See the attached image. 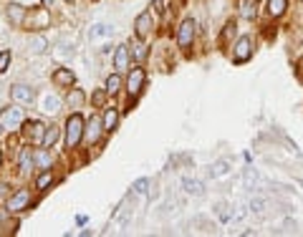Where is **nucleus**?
<instances>
[{
  "mask_svg": "<svg viewBox=\"0 0 303 237\" xmlns=\"http://www.w3.org/2000/svg\"><path fill=\"white\" fill-rule=\"evenodd\" d=\"M86 124H83V119L74 114V116H69V121H66V144H69V149H74L76 144L81 142V137L86 134V129H83Z\"/></svg>",
  "mask_w": 303,
  "mask_h": 237,
  "instance_id": "1",
  "label": "nucleus"
},
{
  "mask_svg": "<svg viewBox=\"0 0 303 237\" xmlns=\"http://www.w3.org/2000/svg\"><path fill=\"white\" fill-rule=\"evenodd\" d=\"M250 56H253V38L250 36L237 38V43L232 46V61L235 63H245V61H250Z\"/></svg>",
  "mask_w": 303,
  "mask_h": 237,
  "instance_id": "2",
  "label": "nucleus"
},
{
  "mask_svg": "<svg viewBox=\"0 0 303 237\" xmlns=\"http://www.w3.org/2000/svg\"><path fill=\"white\" fill-rule=\"evenodd\" d=\"M46 129H48V126H43L41 121H28V124L23 126V137H25L31 144H38V147H43Z\"/></svg>",
  "mask_w": 303,
  "mask_h": 237,
  "instance_id": "3",
  "label": "nucleus"
},
{
  "mask_svg": "<svg viewBox=\"0 0 303 237\" xmlns=\"http://www.w3.org/2000/svg\"><path fill=\"white\" fill-rule=\"evenodd\" d=\"M192 41H195V20L187 18V20L179 25V30H177V46H179L182 51H187V48L192 46Z\"/></svg>",
  "mask_w": 303,
  "mask_h": 237,
  "instance_id": "4",
  "label": "nucleus"
},
{
  "mask_svg": "<svg viewBox=\"0 0 303 237\" xmlns=\"http://www.w3.org/2000/svg\"><path fill=\"white\" fill-rule=\"evenodd\" d=\"M0 124H3L5 129H15V126H20V124H23V109H18V106L3 109V114H0Z\"/></svg>",
  "mask_w": 303,
  "mask_h": 237,
  "instance_id": "5",
  "label": "nucleus"
},
{
  "mask_svg": "<svg viewBox=\"0 0 303 237\" xmlns=\"http://www.w3.org/2000/svg\"><path fill=\"white\" fill-rule=\"evenodd\" d=\"M144 81H147V74H144L142 69H134V71L129 74L127 88H129V96H132V98H137V96L142 93V88H144Z\"/></svg>",
  "mask_w": 303,
  "mask_h": 237,
  "instance_id": "6",
  "label": "nucleus"
},
{
  "mask_svg": "<svg viewBox=\"0 0 303 237\" xmlns=\"http://www.w3.org/2000/svg\"><path fill=\"white\" fill-rule=\"evenodd\" d=\"M101 129H104V121L96 119V116H91V119L86 121V139H88L91 144H96L99 137H101Z\"/></svg>",
  "mask_w": 303,
  "mask_h": 237,
  "instance_id": "7",
  "label": "nucleus"
},
{
  "mask_svg": "<svg viewBox=\"0 0 303 237\" xmlns=\"http://www.w3.org/2000/svg\"><path fill=\"white\" fill-rule=\"evenodd\" d=\"M28 202H31V192L20 189L18 194H13V197H10L8 210H10V212H20V210H25V207H28Z\"/></svg>",
  "mask_w": 303,
  "mask_h": 237,
  "instance_id": "8",
  "label": "nucleus"
},
{
  "mask_svg": "<svg viewBox=\"0 0 303 237\" xmlns=\"http://www.w3.org/2000/svg\"><path fill=\"white\" fill-rule=\"evenodd\" d=\"M109 36H114V28L109 23H96V25L88 28V41H101V38H109Z\"/></svg>",
  "mask_w": 303,
  "mask_h": 237,
  "instance_id": "9",
  "label": "nucleus"
},
{
  "mask_svg": "<svg viewBox=\"0 0 303 237\" xmlns=\"http://www.w3.org/2000/svg\"><path fill=\"white\" fill-rule=\"evenodd\" d=\"M134 28H137V36H139V38H147V36H149V30H152V13L149 10H144V13L137 18Z\"/></svg>",
  "mask_w": 303,
  "mask_h": 237,
  "instance_id": "10",
  "label": "nucleus"
},
{
  "mask_svg": "<svg viewBox=\"0 0 303 237\" xmlns=\"http://www.w3.org/2000/svg\"><path fill=\"white\" fill-rule=\"evenodd\" d=\"M25 13H28V10H25L23 5H18V3H10V5H8V18H10L13 25H23Z\"/></svg>",
  "mask_w": 303,
  "mask_h": 237,
  "instance_id": "11",
  "label": "nucleus"
},
{
  "mask_svg": "<svg viewBox=\"0 0 303 237\" xmlns=\"http://www.w3.org/2000/svg\"><path fill=\"white\" fill-rule=\"evenodd\" d=\"M114 63H116L119 71H127V69H129V46H119V48H116Z\"/></svg>",
  "mask_w": 303,
  "mask_h": 237,
  "instance_id": "12",
  "label": "nucleus"
},
{
  "mask_svg": "<svg viewBox=\"0 0 303 237\" xmlns=\"http://www.w3.org/2000/svg\"><path fill=\"white\" fill-rule=\"evenodd\" d=\"M10 96H13L15 101H20V104H28V101L33 98V91H31L28 86L18 83V86H13V88H10Z\"/></svg>",
  "mask_w": 303,
  "mask_h": 237,
  "instance_id": "13",
  "label": "nucleus"
},
{
  "mask_svg": "<svg viewBox=\"0 0 303 237\" xmlns=\"http://www.w3.org/2000/svg\"><path fill=\"white\" fill-rule=\"evenodd\" d=\"M182 187H185V192L187 194H192V197H202L205 194V187H202V182H197V179H182Z\"/></svg>",
  "mask_w": 303,
  "mask_h": 237,
  "instance_id": "14",
  "label": "nucleus"
},
{
  "mask_svg": "<svg viewBox=\"0 0 303 237\" xmlns=\"http://www.w3.org/2000/svg\"><path fill=\"white\" fill-rule=\"evenodd\" d=\"M76 76L69 71V69H56L53 71V83H58V86H74Z\"/></svg>",
  "mask_w": 303,
  "mask_h": 237,
  "instance_id": "15",
  "label": "nucleus"
},
{
  "mask_svg": "<svg viewBox=\"0 0 303 237\" xmlns=\"http://www.w3.org/2000/svg\"><path fill=\"white\" fill-rule=\"evenodd\" d=\"M116 124H119V111L116 109H106V114H104V131H114Z\"/></svg>",
  "mask_w": 303,
  "mask_h": 237,
  "instance_id": "16",
  "label": "nucleus"
},
{
  "mask_svg": "<svg viewBox=\"0 0 303 237\" xmlns=\"http://www.w3.org/2000/svg\"><path fill=\"white\" fill-rule=\"evenodd\" d=\"M286 8H288V0H268V13L273 18H281L286 13Z\"/></svg>",
  "mask_w": 303,
  "mask_h": 237,
  "instance_id": "17",
  "label": "nucleus"
},
{
  "mask_svg": "<svg viewBox=\"0 0 303 237\" xmlns=\"http://www.w3.org/2000/svg\"><path fill=\"white\" fill-rule=\"evenodd\" d=\"M227 172H230V161H227V159H220V161H215V164L210 166V174H213V179H220V177H225Z\"/></svg>",
  "mask_w": 303,
  "mask_h": 237,
  "instance_id": "18",
  "label": "nucleus"
},
{
  "mask_svg": "<svg viewBox=\"0 0 303 237\" xmlns=\"http://www.w3.org/2000/svg\"><path fill=\"white\" fill-rule=\"evenodd\" d=\"M46 48H48V43H46L43 36H33V38L28 41V51H31V53H43Z\"/></svg>",
  "mask_w": 303,
  "mask_h": 237,
  "instance_id": "19",
  "label": "nucleus"
},
{
  "mask_svg": "<svg viewBox=\"0 0 303 237\" xmlns=\"http://www.w3.org/2000/svg\"><path fill=\"white\" fill-rule=\"evenodd\" d=\"M58 106H61V98H58V96H46V98H43V111H46V114L58 111Z\"/></svg>",
  "mask_w": 303,
  "mask_h": 237,
  "instance_id": "20",
  "label": "nucleus"
},
{
  "mask_svg": "<svg viewBox=\"0 0 303 237\" xmlns=\"http://www.w3.org/2000/svg\"><path fill=\"white\" fill-rule=\"evenodd\" d=\"M33 164H36V159L31 154V149H23V152H20V169H23V172H31Z\"/></svg>",
  "mask_w": 303,
  "mask_h": 237,
  "instance_id": "21",
  "label": "nucleus"
},
{
  "mask_svg": "<svg viewBox=\"0 0 303 237\" xmlns=\"http://www.w3.org/2000/svg\"><path fill=\"white\" fill-rule=\"evenodd\" d=\"M132 56H134L137 61H144V58H147V46H144L142 41H134V43H132Z\"/></svg>",
  "mask_w": 303,
  "mask_h": 237,
  "instance_id": "22",
  "label": "nucleus"
},
{
  "mask_svg": "<svg viewBox=\"0 0 303 237\" xmlns=\"http://www.w3.org/2000/svg\"><path fill=\"white\" fill-rule=\"evenodd\" d=\"M240 15L243 18H253L255 15V0H240Z\"/></svg>",
  "mask_w": 303,
  "mask_h": 237,
  "instance_id": "23",
  "label": "nucleus"
},
{
  "mask_svg": "<svg viewBox=\"0 0 303 237\" xmlns=\"http://www.w3.org/2000/svg\"><path fill=\"white\" fill-rule=\"evenodd\" d=\"M66 101H69V106H71V109H78V106L83 104V91L74 88V91L69 93V98H66Z\"/></svg>",
  "mask_w": 303,
  "mask_h": 237,
  "instance_id": "24",
  "label": "nucleus"
},
{
  "mask_svg": "<svg viewBox=\"0 0 303 237\" xmlns=\"http://www.w3.org/2000/svg\"><path fill=\"white\" fill-rule=\"evenodd\" d=\"M56 56H58V58H69V56H74V46H69L66 41H61L58 48H56Z\"/></svg>",
  "mask_w": 303,
  "mask_h": 237,
  "instance_id": "25",
  "label": "nucleus"
},
{
  "mask_svg": "<svg viewBox=\"0 0 303 237\" xmlns=\"http://www.w3.org/2000/svg\"><path fill=\"white\" fill-rule=\"evenodd\" d=\"M56 139H58V129H56V126H48V129H46L43 147H51V144H56Z\"/></svg>",
  "mask_w": 303,
  "mask_h": 237,
  "instance_id": "26",
  "label": "nucleus"
},
{
  "mask_svg": "<svg viewBox=\"0 0 303 237\" xmlns=\"http://www.w3.org/2000/svg\"><path fill=\"white\" fill-rule=\"evenodd\" d=\"M119 88H122V79H119V76H116V74H114V76H109V79H106V91H109V93H116V91H119Z\"/></svg>",
  "mask_w": 303,
  "mask_h": 237,
  "instance_id": "27",
  "label": "nucleus"
},
{
  "mask_svg": "<svg viewBox=\"0 0 303 237\" xmlns=\"http://www.w3.org/2000/svg\"><path fill=\"white\" fill-rule=\"evenodd\" d=\"M51 182H53V174H51V172H43V174L36 179V187H38V189H46Z\"/></svg>",
  "mask_w": 303,
  "mask_h": 237,
  "instance_id": "28",
  "label": "nucleus"
},
{
  "mask_svg": "<svg viewBox=\"0 0 303 237\" xmlns=\"http://www.w3.org/2000/svg\"><path fill=\"white\" fill-rule=\"evenodd\" d=\"M218 217H220V222H230V220H232V217H230V212H227L225 202H220V205H218Z\"/></svg>",
  "mask_w": 303,
  "mask_h": 237,
  "instance_id": "29",
  "label": "nucleus"
},
{
  "mask_svg": "<svg viewBox=\"0 0 303 237\" xmlns=\"http://www.w3.org/2000/svg\"><path fill=\"white\" fill-rule=\"evenodd\" d=\"M147 187H149V179H139V182H134V194H144L147 192Z\"/></svg>",
  "mask_w": 303,
  "mask_h": 237,
  "instance_id": "30",
  "label": "nucleus"
},
{
  "mask_svg": "<svg viewBox=\"0 0 303 237\" xmlns=\"http://www.w3.org/2000/svg\"><path fill=\"white\" fill-rule=\"evenodd\" d=\"M230 36H235V20H230L225 25V33H223V43H227L230 41Z\"/></svg>",
  "mask_w": 303,
  "mask_h": 237,
  "instance_id": "31",
  "label": "nucleus"
},
{
  "mask_svg": "<svg viewBox=\"0 0 303 237\" xmlns=\"http://www.w3.org/2000/svg\"><path fill=\"white\" fill-rule=\"evenodd\" d=\"M248 207H250L253 212H263V210H265V199H253Z\"/></svg>",
  "mask_w": 303,
  "mask_h": 237,
  "instance_id": "32",
  "label": "nucleus"
},
{
  "mask_svg": "<svg viewBox=\"0 0 303 237\" xmlns=\"http://www.w3.org/2000/svg\"><path fill=\"white\" fill-rule=\"evenodd\" d=\"M8 63H10V51H3L0 53V74L8 69Z\"/></svg>",
  "mask_w": 303,
  "mask_h": 237,
  "instance_id": "33",
  "label": "nucleus"
},
{
  "mask_svg": "<svg viewBox=\"0 0 303 237\" xmlns=\"http://www.w3.org/2000/svg\"><path fill=\"white\" fill-rule=\"evenodd\" d=\"M106 93H109L106 88H104V91H96V93H94V104H104V98H106Z\"/></svg>",
  "mask_w": 303,
  "mask_h": 237,
  "instance_id": "34",
  "label": "nucleus"
},
{
  "mask_svg": "<svg viewBox=\"0 0 303 237\" xmlns=\"http://www.w3.org/2000/svg\"><path fill=\"white\" fill-rule=\"evenodd\" d=\"M38 164H41V166H48V164H51V157H48L46 152H41V154H38Z\"/></svg>",
  "mask_w": 303,
  "mask_h": 237,
  "instance_id": "35",
  "label": "nucleus"
},
{
  "mask_svg": "<svg viewBox=\"0 0 303 237\" xmlns=\"http://www.w3.org/2000/svg\"><path fill=\"white\" fill-rule=\"evenodd\" d=\"M162 5H164V0H154V8H157V10H164Z\"/></svg>",
  "mask_w": 303,
  "mask_h": 237,
  "instance_id": "36",
  "label": "nucleus"
},
{
  "mask_svg": "<svg viewBox=\"0 0 303 237\" xmlns=\"http://www.w3.org/2000/svg\"><path fill=\"white\" fill-rule=\"evenodd\" d=\"M51 3H53V0H43V5H51Z\"/></svg>",
  "mask_w": 303,
  "mask_h": 237,
  "instance_id": "37",
  "label": "nucleus"
},
{
  "mask_svg": "<svg viewBox=\"0 0 303 237\" xmlns=\"http://www.w3.org/2000/svg\"><path fill=\"white\" fill-rule=\"evenodd\" d=\"M3 129H5V126H3V124H0V131H3Z\"/></svg>",
  "mask_w": 303,
  "mask_h": 237,
  "instance_id": "38",
  "label": "nucleus"
},
{
  "mask_svg": "<svg viewBox=\"0 0 303 237\" xmlns=\"http://www.w3.org/2000/svg\"><path fill=\"white\" fill-rule=\"evenodd\" d=\"M0 164H3V157H0Z\"/></svg>",
  "mask_w": 303,
  "mask_h": 237,
  "instance_id": "39",
  "label": "nucleus"
},
{
  "mask_svg": "<svg viewBox=\"0 0 303 237\" xmlns=\"http://www.w3.org/2000/svg\"><path fill=\"white\" fill-rule=\"evenodd\" d=\"M69 3H71V0H69Z\"/></svg>",
  "mask_w": 303,
  "mask_h": 237,
  "instance_id": "40",
  "label": "nucleus"
}]
</instances>
